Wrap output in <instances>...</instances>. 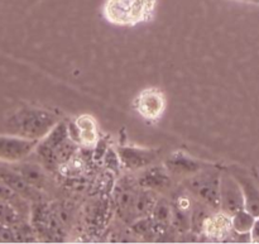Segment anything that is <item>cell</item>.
<instances>
[{"mask_svg":"<svg viewBox=\"0 0 259 244\" xmlns=\"http://www.w3.org/2000/svg\"><path fill=\"white\" fill-rule=\"evenodd\" d=\"M58 123V116L38 108H24L13 114L3 126V133L40 141Z\"/></svg>","mask_w":259,"mask_h":244,"instance_id":"1","label":"cell"},{"mask_svg":"<svg viewBox=\"0 0 259 244\" xmlns=\"http://www.w3.org/2000/svg\"><path fill=\"white\" fill-rule=\"evenodd\" d=\"M72 151L73 146L72 141L68 137L67 124L63 121H58L51 129L50 133L38 142L34 148V152L40 161L47 166V169H53L58 166L60 162L70 158Z\"/></svg>","mask_w":259,"mask_h":244,"instance_id":"2","label":"cell"},{"mask_svg":"<svg viewBox=\"0 0 259 244\" xmlns=\"http://www.w3.org/2000/svg\"><path fill=\"white\" fill-rule=\"evenodd\" d=\"M156 0H106L104 17L116 25H133L144 22L153 13Z\"/></svg>","mask_w":259,"mask_h":244,"instance_id":"3","label":"cell"},{"mask_svg":"<svg viewBox=\"0 0 259 244\" xmlns=\"http://www.w3.org/2000/svg\"><path fill=\"white\" fill-rule=\"evenodd\" d=\"M189 194L212 209L220 210V172L217 170H204L185 179Z\"/></svg>","mask_w":259,"mask_h":244,"instance_id":"4","label":"cell"},{"mask_svg":"<svg viewBox=\"0 0 259 244\" xmlns=\"http://www.w3.org/2000/svg\"><path fill=\"white\" fill-rule=\"evenodd\" d=\"M220 212L228 217L244 209L243 192L237 179L230 172H220Z\"/></svg>","mask_w":259,"mask_h":244,"instance_id":"5","label":"cell"},{"mask_svg":"<svg viewBox=\"0 0 259 244\" xmlns=\"http://www.w3.org/2000/svg\"><path fill=\"white\" fill-rule=\"evenodd\" d=\"M38 142L39 141L3 134L0 136V161L10 164L24 161L32 152H34Z\"/></svg>","mask_w":259,"mask_h":244,"instance_id":"6","label":"cell"},{"mask_svg":"<svg viewBox=\"0 0 259 244\" xmlns=\"http://www.w3.org/2000/svg\"><path fill=\"white\" fill-rule=\"evenodd\" d=\"M136 109L146 120L154 121L163 114L166 109V99L158 89H147L137 98Z\"/></svg>","mask_w":259,"mask_h":244,"instance_id":"7","label":"cell"},{"mask_svg":"<svg viewBox=\"0 0 259 244\" xmlns=\"http://www.w3.org/2000/svg\"><path fill=\"white\" fill-rule=\"evenodd\" d=\"M116 153L120 164L131 171H139L152 166L159 154L158 151L154 149H143L137 147H119Z\"/></svg>","mask_w":259,"mask_h":244,"instance_id":"8","label":"cell"},{"mask_svg":"<svg viewBox=\"0 0 259 244\" xmlns=\"http://www.w3.org/2000/svg\"><path fill=\"white\" fill-rule=\"evenodd\" d=\"M137 187H139L137 181H134L132 177L125 176L119 180L114 189V199L118 207V212L120 213L123 219H129L131 223L133 222L132 220L133 205L139 191Z\"/></svg>","mask_w":259,"mask_h":244,"instance_id":"9","label":"cell"},{"mask_svg":"<svg viewBox=\"0 0 259 244\" xmlns=\"http://www.w3.org/2000/svg\"><path fill=\"white\" fill-rule=\"evenodd\" d=\"M137 184L139 187L147 190H152L154 192L163 191L171 187L172 179L171 174L166 170V167L149 166L143 169V172L137 179Z\"/></svg>","mask_w":259,"mask_h":244,"instance_id":"10","label":"cell"},{"mask_svg":"<svg viewBox=\"0 0 259 244\" xmlns=\"http://www.w3.org/2000/svg\"><path fill=\"white\" fill-rule=\"evenodd\" d=\"M164 167L171 175L184 176L186 179V177L192 176L204 170L206 166L201 161L192 158L191 156L184 153V152H176L166 159Z\"/></svg>","mask_w":259,"mask_h":244,"instance_id":"11","label":"cell"},{"mask_svg":"<svg viewBox=\"0 0 259 244\" xmlns=\"http://www.w3.org/2000/svg\"><path fill=\"white\" fill-rule=\"evenodd\" d=\"M0 182L7 185L8 187L17 192L18 195L25 200H33L38 197L37 189L30 186L14 169L0 166Z\"/></svg>","mask_w":259,"mask_h":244,"instance_id":"12","label":"cell"},{"mask_svg":"<svg viewBox=\"0 0 259 244\" xmlns=\"http://www.w3.org/2000/svg\"><path fill=\"white\" fill-rule=\"evenodd\" d=\"M237 179L244 199V209L254 218L259 217V190L254 182L244 174H233Z\"/></svg>","mask_w":259,"mask_h":244,"instance_id":"13","label":"cell"},{"mask_svg":"<svg viewBox=\"0 0 259 244\" xmlns=\"http://www.w3.org/2000/svg\"><path fill=\"white\" fill-rule=\"evenodd\" d=\"M202 228H204L205 233L210 235V237H214L217 239H223V238H225L232 232L230 217L225 215L224 213L214 215V217H207Z\"/></svg>","mask_w":259,"mask_h":244,"instance_id":"14","label":"cell"},{"mask_svg":"<svg viewBox=\"0 0 259 244\" xmlns=\"http://www.w3.org/2000/svg\"><path fill=\"white\" fill-rule=\"evenodd\" d=\"M14 170L30 185V186L35 187V189L45 186L46 175L38 165L25 162V164L18 165L17 167H14Z\"/></svg>","mask_w":259,"mask_h":244,"instance_id":"15","label":"cell"},{"mask_svg":"<svg viewBox=\"0 0 259 244\" xmlns=\"http://www.w3.org/2000/svg\"><path fill=\"white\" fill-rule=\"evenodd\" d=\"M78 131V142L86 144V146H93L98 142V129H96L95 120L89 115H82L75 121Z\"/></svg>","mask_w":259,"mask_h":244,"instance_id":"16","label":"cell"},{"mask_svg":"<svg viewBox=\"0 0 259 244\" xmlns=\"http://www.w3.org/2000/svg\"><path fill=\"white\" fill-rule=\"evenodd\" d=\"M0 200L12 204L13 207L20 213V215H22L23 218H25L29 214V208H28L27 205V200L23 199L20 195H18L17 192L13 191L10 187H8L7 185L3 184V182H0Z\"/></svg>","mask_w":259,"mask_h":244,"instance_id":"17","label":"cell"},{"mask_svg":"<svg viewBox=\"0 0 259 244\" xmlns=\"http://www.w3.org/2000/svg\"><path fill=\"white\" fill-rule=\"evenodd\" d=\"M255 218L253 217L250 213H248L245 209L239 210L235 213L233 217H230V222H232V230L237 234L245 235L249 234L250 229H252L253 224H254Z\"/></svg>","mask_w":259,"mask_h":244,"instance_id":"18","label":"cell"},{"mask_svg":"<svg viewBox=\"0 0 259 244\" xmlns=\"http://www.w3.org/2000/svg\"><path fill=\"white\" fill-rule=\"evenodd\" d=\"M172 214V207L167 200L164 199H157L156 204H154L153 209L151 213V219L154 223L161 225H167L171 220Z\"/></svg>","mask_w":259,"mask_h":244,"instance_id":"19","label":"cell"},{"mask_svg":"<svg viewBox=\"0 0 259 244\" xmlns=\"http://www.w3.org/2000/svg\"><path fill=\"white\" fill-rule=\"evenodd\" d=\"M24 220V218L20 215V213L13 207L12 204L0 200V224L4 225H17Z\"/></svg>","mask_w":259,"mask_h":244,"instance_id":"20","label":"cell"},{"mask_svg":"<svg viewBox=\"0 0 259 244\" xmlns=\"http://www.w3.org/2000/svg\"><path fill=\"white\" fill-rule=\"evenodd\" d=\"M0 243H22V235L17 225L0 224Z\"/></svg>","mask_w":259,"mask_h":244,"instance_id":"21","label":"cell"},{"mask_svg":"<svg viewBox=\"0 0 259 244\" xmlns=\"http://www.w3.org/2000/svg\"><path fill=\"white\" fill-rule=\"evenodd\" d=\"M250 242L253 243H259V217L255 218L254 224H253L252 229L249 232Z\"/></svg>","mask_w":259,"mask_h":244,"instance_id":"22","label":"cell"}]
</instances>
